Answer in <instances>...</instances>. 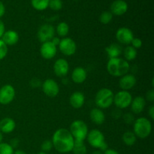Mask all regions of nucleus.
<instances>
[{"label":"nucleus","instance_id":"42","mask_svg":"<svg viewBox=\"0 0 154 154\" xmlns=\"http://www.w3.org/2000/svg\"><path fill=\"white\" fill-rule=\"evenodd\" d=\"M148 115L151 120H154V105H151L149 108Z\"/></svg>","mask_w":154,"mask_h":154},{"label":"nucleus","instance_id":"6","mask_svg":"<svg viewBox=\"0 0 154 154\" xmlns=\"http://www.w3.org/2000/svg\"><path fill=\"white\" fill-rule=\"evenodd\" d=\"M70 132L75 141H84L88 135V126L85 122L81 120H76L70 126Z\"/></svg>","mask_w":154,"mask_h":154},{"label":"nucleus","instance_id":"7","mask_svg":"<svg viewBox=\"0 0 154 154\" xmlns=\"http://www.w3.org/2000/svg\"><path fill=\"white\" fill-rule=\"evenodd\" d=\"M132 96L129 91L121 90L116 93L114 96V103L119 109H124L130 106Z\"/></svg>","mask_w":154,"mask_h":154},{"label":"nucleus","instance_id":"21","mask_svg":"<svg viewBox=\"0 0 154 154\" xmlns=\"http://www.w3.org/2000/svg\"><path fill=\"white\" fill-rule=\"evenodd\" d=\"M2 41L7 46H12V45H16L18 42V41H19V35L16 31H14V30L5 31L2 37Z\"/></svg>","mask_w":154,"mask_h":154},{"label":"nucleus","instance_id":"31","mask_svg":"<svg viewBox=\"0 0 154 154\" xmlns=\"http://www.w3.org/2000/svg\"><path fill=\"white\" fill-rule=\"evenodd\" d=\"M48 7L54 11H60L63 8L62 0H49Z\"/></svg>","mask_w":154,"mask_h":154},{"label":"nucleus","instance_id":"13","mask_svg":"<svg viewBox=\"0 0 154 154\" xmlns=\"http://www.w3.org/2000/svg\"><path fill=\"white\" fill-rule=\"evenodd\" d=\"M54 72L57 77L64 78L69 72V64L63 58L56 60L54 64Z\"/></svg>","mask_w":154,"mask_h":154},{"label":"nucleus","instance_id":"40","mask_svg":"<svg viewBox=\"0 0 154 154\" xmlns=\"http://www.w3.org/2000/svg\"><path fill=\"white\" fill-rule=\"evenodd\" d=\"M5 32V23H3L2 20H0V39L2 38V35H4Z\"/></svg>","mask_w":154,"mask_h":154},{"label":"nucleus","instance_id":"9","mask_svg":"<svg viewBox=\"0 0 154 154\" xmlns=\"http://www.w3.org/2000/svg\"><path fill=\"white\" fill-rule=\"evenodd\" d=\"M60 51L65 56L74 55L77 51V45L75 41L71 38H63L59 44Z\"/></svg>","mask_w":154,"mask_h":154},{"label":"nucleus","instance_id":"4","mask_svg":"<svg viewBox=\"0 0 154 154\" xmlns=\"http://www.w3.org/2000/svg\"><path fill=\"white\" fill-rule=\"evenodd\" d=\"M114 94L108 88H102L97 92L95 97V103L100 109L108 108L114 103Z\"/></svg>","mask_w":154,"mask_h":154},{"label":"nucleus","instance_id":"33","mask_svg":"<svg viewBox=\"0 0 154 154\" xmlns=\"http://www.w3.org/2000/svg\"><path fill=\"white\" fill-rule=\"evenodd\" d=\"M8 54V46L0 39V61L6 57Z\"/></svg>","mask_w":154,"mask_h":154},{"label":"nucleus","instance_id":"12","mask_svg":"<svg viewBox=\"0 0 154 154\" xmlns=\"http://www.w3.org/2000/svg\"><path fill=\"white\" fill-rule=\"evenodd\" d=\"M116 38L117 42L123 45H129L134 38V35L132 30L127 27H120L116 32Z\"/></svg>","mask_w":154,"mask_h":154},{"label":"nucleus","instance_id":"25","mask_svg":"<svg viewBox=\"0 0 154 154\" xmlns=\"http://www.w3.org/2000/svg\"><path fill=\"white\" fill-rule=\"evenodd\" d=\"M137 50L135 49L131 45H128L123 51V55H124L125 60L127 62L132 61L135 60L137 57Z\"/></svg>","mask_w":154,"mask_h":154},{"label":"nucleus","instance_id":"23","mask_svg":"<svg viewBox=\"0 0 154 154\" xmlns=\"http://www.w3.org/2000/svg\"><path fill=\"white\" fill-rule=\"evenodd\" d=\"M105 51L110 59L117 58V57H120L123 53V48H122L121 45H120L119 44L113 43L105 48Z\"/></svg>","mask_w":154,"mask_h":154},{"label":"nucleus","instance_id":"20","mask_svg":"<svg viewBox=\"0 0 154 154\" xmlns=\"http://www.w3.org/2000/svg\"><path fill=\"white\" fill-rule=\"evenodd\" d=\"M87 78V72L85 69L82 67H77L72 73V79L74 83L81 84L86 81Z\"/></svg>","mask_w":154,"mask_h":154},{"label":"nucleus","instance_id":"18","mask_svg":"<svg viewBox=\"0 0 154 154\" xmlns=\"http://www.w3.org/2000/svg\"><path fill=\"white\" fill-rule=\"evenodd\" d=\"M16 128L14 120L10 117H5L0 120V131L2 133L9 134L13 132Z\"/></svg>","mask_w":154,"mask_h":154},{"label":"nucleus","instance_id":"10","mask_svg":"<svg viewBox=\"0 0 154 154\" xmlns=\"http://www.w3.org/2000/svg\"><path fill=\"white\" fill-rule=\"evenodd\" d=\"M15 90L13 86L5 84L0 88V104L6 105L13 102L15 97Z\"/></svg>","mask_w":154,"mask_h":154},{"label":"nucleus","instance_id":"41","mask_svg":"<svg viewBox=\"0 0 154 154\" xmlns=\"http://www.w3.org/2000/svg\"><path fill=\"white\" fill-rule=\"evenodd\" d=\"M5 13V7L2 2L0 1V18L4 16Z\"/></svg>","mask_w":154,"mask_h":154},{"label":"nucleus","instance_id":"2","mask_svg":"<svg viewBox=\"0 0 154 154\" xmlns=\"http://www.w3.org/2000/svg\"><path fill=\"white\" fill-rule=\"evenodd\" d=\"M130 69L129 62L124 59L117 58L109 59L107 64V70L108 73L114 77H122L126 75Z\"/></svg>","mask_w":154,"mask_h":154},{"label":"nucleus","instance_id":"44","mask_svg":"<svg viewBox=\"0 0 154 154\" xmlns=\"http://www.w3.org/2000/svg\"><path fill=\"white\" fill-rule=\"evenodd\" d=\"M51 42H52V43L54 44V45H55V46H57V45H59V44H60V39L59 38L55 37V36H54V37L53 38L52 40L51 41Z\"/></svg>","mask_w":154,"mask_h":154},{"label":"nucleus","instance_id":"43","mask_svg":"<svg viewBox=\"0 0 154 154\" xmlns=\"http://www.w3.org/2000/svg\"><path fill=\"white\" fill-rule=\"evenodd\" d=\"M103 154H120L117 150L114 149H107L106 150L103 152Z\"/></svg>","mask_w":154,"mask_h":154},{"label":"nucleus","instance_id":"48","mask_svg":"<svg viewBox=\"0 0 154 154\" xmlns=\"http://www.w3.org/2000/svg\"><path fill=\"white\" fill-rule=\"evenodd\" d=\"M38 154H48L47 153H45V152H40V153H38Z\"/></svg>","mask_w":154,"mask_h":154},{"label":"nucleus","instance_id":"49","mask_svg":"<svg viewBox=\"0 0 154 154\" xmlns=\"http://www.w3.org/2000/svg\"><path fill=\"white\" fill-rule=\"evenodd\" d=\"M76 1H78V0H76Z\"/></svg>","mask_w":154,"mask_h":154},{"label":"nucleus","instance_id":"35","mask_svg":"<svg viewBox=\"0 0 154 154\" xmlns=\"http://www.w3.org/2000/svg\"><path fill=\"white\" fill-rule=\"evenodd\" d=\"M131 44H132L131 46L133 47L135 49H139V48H141V46H142V40H141V38H134L132 39Z\"/></svg>","mask_w":154,"mask_h":154},{"label":"nucleus","instance_id":"38","mask_svg":"<svg viewBox=\"0 0 154 154\" xmlns=\"http://www.w3.org/2000/svg\"><path fill=\"white\" fill-rule=\"evenodd\" d=\"M29 84L32 87L36 88V87H38L42 85V82H41V81L39 79H38V78H34L30 81Z\"/></svg>","mask_w":154,"mask_h":154},{"label":"nucleus","instance_id":"37","mask_svg":"<svg viewBox=\"0 0 154 154\" xmlns=\"http://www.w3.org/2000/svg\"><path fill=\"white\" fill-rule=\"evenodd\" d=\"M111 117L114 119H118L120 117H122V112L121 110L119 109V108H116V109L113 110L111 111Z\"/></svg>","mask_w":154,"mask_h":154},{"label":"nucleus","instance_id":"32","mask_svg":"<svg viewBox=\"0 0 154 154\" xmlns=\"http://www.w3.org/2000/svg\"><path fill=\"white\" fill-rule=\"evenodd\" d=\"M53 147H54V146H53V143L51 140H45L42 142V145H41L42 152H45V153L51 151Z\"/></svg>","mask_w":154,"mask_h":154},{"label":"nucleus","instance_id":"14","mask_svg":"<svg viewBox=\"0 0 154 154\" xmlns=\"http://www.w3.org/2000/svg\"><path fill=\"white\" fill-rule=\"evenodd\" d=\"M57 53V46L51 42L42 43L40 48V54L42 57L45 60H51L54 58Z\"/></svg>","mask_w":154,"mask_h":154},{"label":"nucleus","instance_id":"34","mask_svg":"<svg viewBox=\"0 0 154 154\" xmlns=\"http://www.w3.org/2000/svg\"><path fill=\"white\" fill-rule=\"evenodd\" d=\"M123 120L126 124H132L135 122V117L132 113H126L123 115Z\"/></svg>","mask_w":154,"mask_h":154},{"label":"nucleus","instance_id":"39","mask_svg":"<svg viewBox=\"0 0 154 154\" xmlns=\"http://www.w3.org/2000/svg\"><path fill=\"white\" fill-rule=\"evenodd\" d=\"M11 146L12 148H15V147H17L18 145H19V139L17 138H13V139L11 140L10 143H9Z\"/></svg>","mask_w":154,"mask_h":154},{"label":"nucleus","instance_id":"11","mask_svg":"<svg viewBox=\"0 0 154 154\" xmlns=\"http://www.w3.org/2000/svg\"><path fill=\"white\" fill-rule=\"evenodd\" d=\"M42 90L47 96L54 98L60 93V87L57 81L53 79H47L42 84Z\"/></svg>","mask_w":154,"mask_h":154},{"label":"nucleus","instance_id":"30","mask_svg":"<svg viewBox=\"0 0 154 154\" xmlns=\"http://www.w3.org/2000/svg\"><path fill=\"white\" fill-rule=\"evenodd\" d=\"M14 149L8 143H0V154H14Z\"/></svg>","mask_w":154,"mask_h":154},{"label":"nucleus","instance_id":"8","mask_svg":"<svg viewBox=\"0 0 154 154\" xmlns=\"http://www.w3.org/2000/svg\"><path fill=\"white\" fill-rule=\"evenodd\" d=\"M55 28L51 24H44L38 29L37 37L42 43L51 42L55 36Z\"/></svg>","mask_w":154,"mask_h":154},{"label":"nucleus","instance_id":"5","mask_svg":"<svg viewBox=\"0 0 154 154\" xmlns=\"http://www.w3.org/2000/svg\"><path fill=\"white\" fill-rule=\"evenodd\" d=\"M87 141L90 145L94 148L99 149L101 151H105L108 148V144L105 141L103 133L99 129H92L88 132Z\"/></svg>","mask_w":154,"mask_h":154},{"label":"nucleus","instance_id":"26","mask_svg":"<svg viewBox=\"0 0 154 154\" xmlns=\"http://www.w3.org/2000/svg\"><path fill=\"white\" fill-rule=\"evenodd\" d=\"M55 32L60 37L66 38L69 32V26L66 22H60L57 25Z\"/></svg>","mask_w":154,"mask_h":154},{"label":"nucleus","instance_id":"3","mask_svg":"<svg viewBox=\"0 0 154 154\" xmlns=\"http://www.w3.org/2000/svg\"><path fill=\"white\" fill-rule=\"evenodd\" d=\"M152 132L151 122L146 117H139L133 123V132L137 138L145 139Z\"/></svg>","mask_w":154,"mask_h":154},{"label":"nucleus","instance_id":"27","mask_svg":"<svg viewBox=\"0 0 154 154\" xmlns=\"http://www.w3.org/2000/svg\"><path fill=\"white\" fill-rule=\"evenodd\" d=\"M72 151L73 152L74 154H87V150L84 141H75V140Z\"/></svg>","mask_w":154,"mask_h":154},{"label":"nucleus","instance_id":"46","mask_svg":"<svg viewBox=\"0 0 154 154\" xmlns=\"http://www.w3.org/2000/svg\"><path fill=\"white\" fill-rule=\"evenodd\" d=\"M92 154H103V153H102V151H101V150H96V151L93 152L92 153Z\"/></svg>","mask_w":154,"mask_h":154},{"label":"nucleus","instance_id":"16","mask_svg":"<svg viewBox=\"0 0 154 154\" xmlns=\"http://www.w3.org/2000/svg\"><path fill=\"white\" fill-rule=\"evenodd\" d=\"M110 8L112 14L121 16L127 11L128 4L124 0H115L111 3Z\"/></svg>","mask_w":154,"mask_h":154},{"label":"nucleus","instance_id":"19","mask_svg":"<svg viewBox=\"0 0 154 154\" xmlns=\"http://www.w3.org/2000/svg\"><path fill=\"white\" fill-rule=\"evenodd\" d=\"M146 105V100L144 97L139 96H136L135 99H132V103H131V110L132 113L135 114H139L144 111Z\"/></svg>","mask_w":154,"mask_h":154},{"label":"nucleus","instance_id":"22","mask_svg":"<svg viewBox=\"0 0 154 154\" xmlns=\"http://www.w3.org/2000/svg\"><path fill=\"white\" fill-rule=\"evenodd\" d=\"M90 117L91 121L96 125L103 124L105 120V115L102 109L95 108L90 111Z\"/></svg>","mask_w":154,"mask_h":154},{"label":"nucleus","instance_id":"28","mask_svg":"<svg viewBox=\"0 0 154 154\" xmlns=\"http://www.w3.org/2000/svg\"><path fill=\"white\" fill-rule=\"evenodd\" d=\"M31 5L37 11H44L49 5V0H31Z\"/></svg>","mask_w":154,"mask_h":154},{"label":"nucleus","instance_id":"29","mask_svg":"<svg viewBox=\"0 0 154 154\" xmlns=\"http://www.w3.org/2000/svg\"><path fill=\"white\" fill-rule=\"evenodd\" d=\"M113 19V14L111 11H103L99 17V20L102 24H108Z\"/></svg>","mask_w":154,"mask_h":154},{"label":"nucleus","instance_id":"1","mask_svg":"<svg viewBox=\"0 0 154 154\" xmlns=\"http://www.w3.org/2000/svg\"><path fill=\"white\" fill-rule=\"evenodd\" d=\"M51 141L59 153H67L72 150L75 139L69 129L61 128L55 131Z\"/></svg>","mask_w":154,"mask_h":154},{"label":"nucleus","instance_id":"17","mask_svg":"<svg viewBox=\"0 0 154 154\" xmlns=\"http://www.w3.org/2000/svg\"><path fill=\"white\" fill-rule=\"evenodd\" d=\"M69 103L72 108L79 109L84 106L85 103V96L81 92H75L72 93L69 99Z\"/></svg>","mask_w":154,"mask_h":154},{"label":"nucleus","instance_id":"45","mask_svg":"<svg viewBox=\"0 0 154 154\" xmlns=\"http://www.w3.org/2000/svg\"><path fill=\"white\" fill-rule=\"evenodd\" d=\"M14 154H26V152H24L23 150H16L15 152H14Z\"/></svg>","mask_w":154,"mask_h":154},{"label":"nucleus","instance_id":"47","mask_svg":"<svg viewBox=\"0 0 154 154\" xmlns=\"http://www.w3.org/2000/svg\"><path fill=\"white\" fill-rule=\"evenodd\" d=\"M2 140H3V134L2 133L1 131H0V143L2 142Z\"/></svg>","mask_w":154,"mask_h":154},{"label":"nucleus","instance_id":"15","mask_svg":"<svg viewBox=\"0 0 154 154\" xmlns=\"http://www.w3.org/2000/svg\"><path fill=\"white\" fill-rule=\"evenodd\" d=\"M136 82L137 80L135 75L132 74H126L120 77V79L119 81V86L122 89V90L129 91V90L135 87Z\"/></svg>","mask_w":154,"mask_h":154},{"label":"nucleus","instance_id":"36","mask_svg":"<svg viewBox=\"0 0 154 154\" xmlns=\"http://www.w3.org/2000/svg\"><path fill=\"white\" fill-rule=\"evenodd\" d=\"M145 100H147L148 102H153L154 101V90L153 89H151V90H148L146 93V96H145Z\"/></svg>","mask_w":154,"mask_h":154},{"label":"nucleus","instance_id":"24","mask_svg":"<svg viewBox=\"0 0 154 154\" xmlns=\"http://www.w3.org/2000/svg\"><path fill=\"white\" fill-rule=\"evenodd\" d=\"M123 142L127 146H133L137 141V137L133 132L126 131L122 136Z\"/></svg>","mask_w":154,"mask_h":154}]
</instances>
